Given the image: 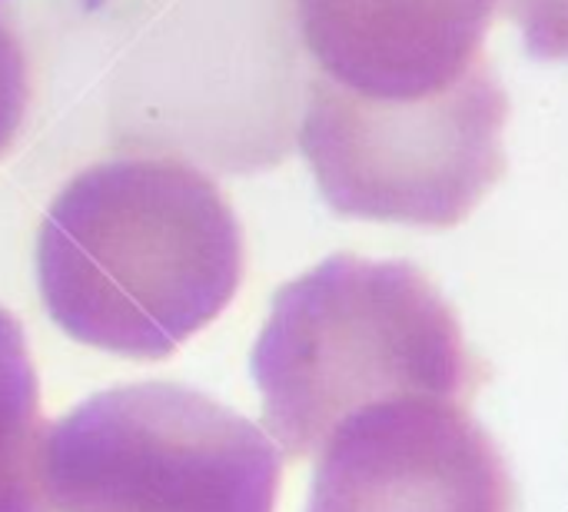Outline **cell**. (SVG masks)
Masks as SVG:
<instances>
[{"label":"cell","mask_w":568,"mask_h":512,"mask_svg":"<svg viewBox=\"0 0 568 512\" xmlns=\"http://www.w3.org/2000/svg\"><path fill=\"white\" fill-rule=\"evenodd\" d=\"M37 290L77 343L166 360L243 280V230L220 187L173 157H113L77 173L37 233Z\"/></svg>","instance_id":"obj_1"},{"label":"cell","mask_w":568,"mask_h":512,"mask_svg":"<svg viewBox=\"0 0 568 512\" xmlns=\"http://www.w3.org/2000/svg\"><path fill=\"white\" fill-rule=\"evenodd\" d=\"M250 373L266 430L293 460L320 453L363 406L419 393L466 403L489 377L419 267L353 253L273 293Z\"/></svg>","instance_id":"obj_2"},{"label":"cell","mask_w":568,"mask_h":512,"mask_svg":"<svg viewBox=\"0 0 568 512\" xmlns=\"http://www.w3.org/2000/svg\"><path fill=\"white\" fill-rule=\"evenodd\" d=\"M280 480L256 423L176 383L93 393L43 443L57 512H273Z\"/></svg>","instance_id":"obj_3"},{"label":"cell","mask_w":568,"mask_h":512,"mask_svg":"<svg viewBox=\"0 0 568 512\" xmlns=\"http://www.w3.org/2000/svg\"><path fill=\"white\" fill-rule=\"evenodd\" d=\"M506 117L489 60L453 90L403 103L310 77L300 150L333 213L449 230L503 180Z\"/></svg>","instance_id":"obj_4"},{"label":"cell","mask_w":568,"mask_h":512,"mask_svg":"<svg viewBox=\"0 0 568 512\" xmlns=\"http://www.w3.org/2000/svg\"><path fill=\"white\" fill-rule=\"evenodd\" d=\"M306 512H516V486L459 400L419 393L363 406L326 436Z\"/></svg>","instance_id":"obj_5"},{"label":"cell","mask_w":568,"mask_h":512,"mask_svg":"<svg viewBox=\"0 0 568 512\" xmlns=\"http://www.w3.org/2000/svg\"><path fill=\"white\" fill-rule=\"evenodd\" d=\"M313 77L366 100H423L483 60L496 0H293Z\"/></svg>","instance_id":"obj_6"},{"label":"cell","mask_w":568,"mask_h":512,"mask_svg":"<svg viewBox=\"0 0 568 512\" xmlns=\"http://www.w3.org/2000/svg\"><path fill=\"white\" fill-rule=\"evenodd\" d=\"M47 433L23 330L0 307V512H50L43 486Z\"/></svg>","instance_id":"obj_7"},{"label":"cell","mask_w":568,"mask_h":512,"mask_svg":"<svg viewBox=\"0 0 568 512\" xmlns=\"http://www.w3.org/2000/svg\"><path fill=\"white\" fill-rule=\"evenodd\" d=\"M519 23L526 47L539 60H568V0H503Z\"/></svg>","instance_id":"obj_8"},{"label":"cell","mask_w":568,"mask_h":512,"mask_svg":"<svg viewBox=\"0 0 568 512\" xmlns=\"http://www.w3.org/2000/svg\"><path fill=\"white\" fill-rule=\"evenodd\" d=\"M27 113V57L17 30L0 13V153L13 143Z\"/></svg>","instance_id":"obj_9"}]
</instances>
